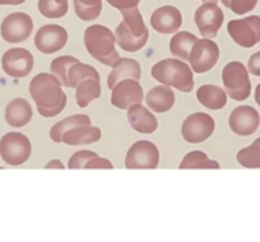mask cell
<instances>
[{
	"mask_svg": "<svg viewBox=\"0 0 260 242\" xmlns=\"http://www.w3.org/2000/svg\"><path fill=\"white\" fill-rule=\"evenodd\" d=\"M254 141H255V143H257V144H260V137H258V138H257V140H254Z\"/></svg>",
	"mask_w": 260,
	"mask_h": 242,
	"instance_id": "obj_42",
	"label": "cell"
},
{
	"mask_svg": "<svg viewBox=\"0 0 260 242\" xmlns=\"http://www.w3.org/2000/svg\"><path fill=\"white\" fill-rule=\"evenodd\" d=\"M86 169H113V164L106 158L95 157L86 164Z\"/></svg>",
	"mask_w": 260,
	"mask_h": 242,
	"instance_id": "obj_36",
	"label": "cell"
},
{
	"mask_svg": "<svg viewBox=\"0 0 260 242\" xmlns=\"http://www.w3.org/2000/svg\"><path fill=\"white\" fill-rule=\"evenodd\" d=\"M159 150L158 147L146 140L137 141L130 146L125 155L127 169H156L159 166Z\"/></svg>",
	"mask_w": 260,
	"mask_h": 242,
	"instance_id": "obj_11",
	"label": "cell"
},
{
	"mask_svg": "<svg viewBox=\"0 0 260 242\" xmlns=\"http://www.w3.org/2000/svg\"><path fill=\"white\" fill-rule=\"evenodd\" d=\"M74 10L78 19L83 22H92L96 17H100L103 11V2L101 0H72Z\"/></svg>",
	"mask_w": 260,
	"mask_h": 242,
	"instance_id": "obj_28",
	"label": "cell"
},
{
	"mask_svg": "<svg viewBox=\"0 0 260 242\" xmlns=\"http://www.w3.org/2000/svg\"><path fill=\"white\" fill-rule=\"evenodd\" d=\"M223 13L216 2H204L194 13V23L205 39H214L223 23Z\"/></svg>",
	"mask_w": 260,
	"mask_h": 242,
	"instance_id": "obj_12",
	"label": "cell"
},
{
	"mask_svg": "<svg viewBox=\"0 0 260 242\" xmlns=\"http://www.w3.org/2000/svg\"><path fill=\"white\" fill-rule=\"evenodd\" d=\"M101 97V83L98 78H86L75 87V98L80 107H87L90 101Z\"/></svg>",
	"mask_w": 260,
	"mask_h": 242,
	"instance_id": "obj_26",
	"label": "cell"
},
{
	"mask_svg": "<svg viewBox=\"0 0 260 242\" xmlns=\"http://www.w3.org/2000/svg\"><path fill=\"white\" fill-rule=\"evenodd\" d=\"M100 140H101V131L92 125L74 128L63 135V143L68 146L92 144V143H96Z\"/></svg>",
	"mask_w": 260,
	"mask_h": 242,
	"instance_id": "obj_23",
	"label": "cell"
},
{
	"mask_svg": "<svg viewBox=\"0 0 260 242\" xmlns=\"http://www.w3.org/2000/svg\"><path fill=\"white\" fill-rule=\"evenodd\" d=\"M25 2H26V0H14V5H22Z\"/></svg>",
	"mask_w": 260,
	"mask_h": 242,
	"instance_id": "obj_41",
	"label": "cell"
},
{
	"mask_svg": "<svg viewBox=\"0 0 260 242\" xmlns=\"http://www.w3.org/2000/svg\"><path fill=\"white\" fill-rule=\"evenodd\" d=\"M121 13L122 22L115 29L116 45L125 52H137L143 49L149 42V28L144 23V19L138 7Z\"/></svg>",
	"mask_w": 260,
	"mask_h": 242,
	"instance_id": "obj_2",
	"label": "cell"
},
{
	"mask_svg": "<svg viewBox=\"0 0 260 242\" xmlns=\"http://www.w3.org/2000/svg\"><path fill=\"white\" fill-rule=\"evenodd\" d=\"M36 48L42 54H54L68 43V31L60 25H45L36 34Z\"/></svg>",
	"mask_w": 260,
	"mask_h": 242,
	"instance_id": "obj_16",
	"label": "cell"
},
{
	"mask_svg": "<svg viewBox=\"0 0 260 242\" xmlns=\"http://www.w3.org/2000/svg\"><path fill=\"white\" fill-rule=\"evenodd\" d=\"M248 71L249 74L255 75V77H260V51L258 52H254L249 60H248Z\"/></svg>",
	"mask_w": 260,
	"mask_h": 242,
	"instance_id": "obj_37",
	"label": "cell"
},
{
	"mask_svg": "<svg viewBox=\"0 0 260 242\" xmlns=\"http://www.w3.org/2000/svg\"><path fill=\"white\" fill-rule=\"evenodd\" d=\"M0 5H14V0H0Z\"/></svg>",
	"mask_w": 260,
	"mask_h": 242,
	"instance_id": "obj_40",
	"label": "cell"
},
{
	"mask_svg": "<svg viewBox=\"0 0 260 242\" xmlns=\"http://www.w3.org/2000/svg\"><path fill=\"white\" fill-rule=\"evenodd\" d=\"M34 29V20L26 13H13L0 25V34L8 43H20L29 39Z\"/></svg>",
	"mask_w": 260,
	"mask_h": 242,
	"instance_id": "obj_10",
	"label": "cell"
},
{
	"mask_svg": "<svg viewBox=\"0 0 260 242\" xmlns=\"http://www.w3.org/2000/svg\"><path fill=\"white\" fill-rule=\"evenodd\" d=\"M141 0H107V4L119 11H125V10H132L137 8L140 5Z\"/></svg>",
	"mask_w": 260,
	"mask_h": 242,
	"instance_id": "obj_35",
	"label": "cell"
},
{
	"mask_svg": "<svg viewBox=\"0 0 260 242\" xmlns=\"http://www.w3.org/2000/svg\"><path fill=\"white\" fill-rule=\"evenodd\" d=\"M179 169H220V164L214 160H210L202 150H191L184 157Z\"/></svg>",
	"mask_w": 260,
	"mask_h": 242,
	"instance_id": "obj_27",
	"label": "cell"
},
{
	"mask_svg": "<svg viewBox=\"0 0 260 242\" xmlns=\"http://www.w3.org/2000/svg\"><path fill=\"white\" fill-rule=\"evenodd\" d=\"M196 98L204 107H207L210 110H219L226 106L228 94L225 89L222 90V87H219V86L202 84L196 92Z\"/></svg>",
	"mask_w": 260,
	"mask_h": 242,
	"instance_id": "obj_22",
	"label": "cell"
},
{
	"mask_svg": "<svg viewBox=\"0 0 260 242\" xmlns=\"http://www.w3.org/2000/svg\"><path fill=\"white\" fill-rule=\"evenodd\" d=\"M69 0H39V11L48 19H61L66 16Z\"/></svg>",
	"mask_w": 260,
	"mask_h": 242,
	"instance_id": "obj_29",
	"label": "cell"
},
{
	"mask_svg": "<svg viewBox=\"0 0 260 242\" xmlns=\"http://www.w3.org/2000/svg\"><path fill=\"white\" fill-rule=\"evenodd\" d=\"M257 2L258 0H222V5H225L237 16H245L255 8Z\"/></svg>",
	"mask_w": 260,
	"mask_h": 242,
	"instance_id": "obj_33",
	"label": "cell"
},
{
	"mask_svg": "<svg viewBox=\"0 0 260 242\" xmlns=\"http://www.w3.org/2000/svg\"><path fill=\"white\" fill-rule=\"evenodd\" d=\"M144 100V90L140 84V80L127 78L119 81L110 94V103L112 106L118 109H128L130 106L143 103Z\"/></svg>",
	"mask_w": 260,
	"mask_h": 242,
	"instance_id": "obj_14",
	"label": "cell"
},
{
	"mask_svg": "<svg viewBox=\"0 0 260 242\" xmlns=\"http://www.w3.org/2000/svg\"><path fill=\"white\" fill-rule=\"evenodd\" d=\"M196 40H198V37L194 34H191L188 31H178V33H175V36L170 40V52L176 58H181L188 63L190 52H191V48L196 43Z\"/></svg>",
	"mask_w": 260,
	"mask_h": 242,
	"instance_id": "obj_25",
	"label": "cell"
},
{
	"mask_svg": "<svg viewBox=\"0 0 260 242\" xmlns=\"http://www.w3.org/2000/svg\"><path fill=\"white\" fill-rule=\"evenodd\" d=\"M152 77L181 92H190L194 86L193 69L181 58H164L152 68Z\"/></svg>",
	"mask_w": 260,
	"mask_h": 242,
	"instance_id": "obj_4",
	"label": "cell"
},
{
	"mask_svg": "<svg viewBox=\"0 0 260 242\" xmlns=\"http://www.w3.org/2000/svg\"><path fill=\"white\" fill-rule=\"evenodd\" d=\"M214 128H216V123L211 115L205 112H194L185 118L181 128V134L187 143L198 144V143H204L205 140H208L213 135Z\"/></svg>",
	"mask_w": 260,
	"mask_h": 242,
	"instance_id": "obj_7",
	"label": "cell"
},
{
	"mask_svg": "<svg viewBox=\"0 0 260 242\" xmlns=\"http://www.w3.org/2000/svg\"><path fill=\"white\" fill-rule=\"evenodd\" d=\"M5 119L11 128H23L32 119V107L25 98H16L5 109Z\"/></svg>",
	"mask_w": 260,
	"mask_h": 242,
	"instance_id": "obj_21",
	"label": "cell"
},
{
	"mask_svg": "<svg viewBox=\"0 0 260 242\" xmlns=\"http://www.w3.org/2000/svg\"><path fill=\"white\" fill-rule=\"evenodd\" d=\"M219 54V46L213 42V39H198L191 48L188 65L196 74L208 72L216 66Z\"/></svg>",
	"mask_w": 260,
	"mask_h": 242,
	"instance_id": "obj_9",
	"label": "cell"
},
{
	"mask_svg": "<svg viewBox=\"0 0 260 242\" xmlns=\"http://www.w3.org/2000/svg\"><path fill=\"white\" fill-rule=\"evenodd\" d=\"M115 45V33L104 25H92L84 31V46L87 52L106 66L113 68L121 58Z\"/></svg>",
	"mask_w": 260,
	"mask_h": 242,
	"instance_id": "obj_3",
	"label": "cell"
},
{
	"mask_svg": "<svg viewBox=\"0 0 260 242\" xmlns=\"http://www.w3.org/2000/svg\"><path fill=\"white\" fill-rule=\"evenodd\" d=\"M143 75L141 71V65L134 60V58H119L115 66L112 68L109 77H107V87L112 90L119 81L127 80V78H134V80H140Z\"/></svg>",
	"mask_w": 260,
	"mask_h": 242,
	"instance_id": "obj_20",
	"label": "cell"
},
{
	"mask_svg": "<svg viewBox=\"0 0 260 242\" xmlns=\"http://www.w3.org/2000/svg\"><path fill=\"white\" fill-rule=\"evenodd\" d=\"M32 152L31 141L20 132H10L0 140V157L10 166L25 164Z\"/></svg>",
	"mask_w": 260,
	"mask_h": 242,
	"instance_id": "obj_6",
	"label": "cell"
},
{
	"mask_svg": "<svg viewBox=\"0 0 260 242\" xmlns=\"http://www.w3.org/2000/svg\"><path fill=\"white\" fill-rule=\"evenodd\" d=\"M60 80L54 74H37L29 83V94L37 104L39 113L46 118H52L63 112L68 103V97L61 89Z\"/></svg>",
	"mask_w": 260,
	"mask_h": 242,
	"instance_id": "obj_1",
	"label": "cell"
},
{
	"mask_svg": "<svg viewBox=\"0 0 260 242\" xmlns=\"http://www.w3.org/2000/svg\"><path fill=\"white\" fill-rule=\"evenodd\" d=\"M127 119L130 126L140 134H153L158 129V119L153 115V110L143 106L141 103L127 109Z\"/></svg>",
	"mask_w": 260,
	"mask_h": 242,
	"instance_id": "obj_18",
	"label": "cell"
},
{
	"mask_svg": "<svg viewBox=\"0 0 260 242\" xmlns=\"http://www.w3.org/2000/svg\"><path fill=\"white\" fill-rule=\"evenodd\" d=\"M202 2H216V0H202Z\"/></svg>",
	"mask_w": 260,
	"mask_h": 242,
	"instance_id": "obj_43",
	"label": "cell"
},
{
	"mask_svg": "<svg viewBox=\"0 0 260 242\" xmlns=\"http://www.w3.org/2000/svg\"><path fill=\"white\" fill-rule=\"evenodd\" d=\"M254 97H255V103L260 106V83L257 84V87H255V94H254Z\"/></svg>",
	"mask_w": 260,
	"mask_h": 242,
	"instance_id": "obj_39",
	"label": "cell"
},
{
	"mask_svg": "<svg viewBox=\"0 0 260 242\" xmlns=\"http://www.w3.org/2000/svg\"><path fill=\"white\" fill-rule=\"evenodd\" d=\"M98 157L95 152L92 150H80V152H75L71 158H69V163H68V167L69 169H86V164L92 160Z\"/></svg>",
	"mask_w": 260,
	"mask_h": 242,
	"instance_id": "obj_34",
	"label": "cell"
},
{
	"mask_svg": "<svg viewBox=\"0 0 260 242\" xmlns=\"http://www.w3.org/2000/svg\"><path fill=\"white\" fill-rule=\"evenodd\" d=\"M86 125H92V121H90V118L87 115H84V113L71 115V116H68L64 119L58 121L57 125H54L51 128V132H49L51 140L54 143H63V135L68 131H71L74 128H78V126H86Z\"/></svg>",
	"mask_w": 260,
	"mask_h": 242,
	"instance_id": "obj_24",
	"label": "cell"
},
{
	"mask_svg": "<svg viewBox=\"0 0 260 242\" xmlns=\"http://www.w3.org/2000/svg\"><path fill=\"white\" fill-rule=\"evenodd\" d=\"M78 63V58L72 57V55H61V57H57L55 60H52L51 63V74H54L60 83L64 86V87H69V69Z\"/></svg>",
	"mask_w": 260,
	"mask_h": 242,
	"instance_id": "obj_30",
	"label": "cell"
},
{
	"mask_svg": "<svg viewBox=\"0 0 260 242\" xmlns=\"http://www.w3.org/2000/svg\"><path fill=\"white\" fill-rule=\"evenodd\" d=\"M237 163L246 169H260V144L255 141L237 154Z\"/></svg>",
	"mask_w": 260,
	"mask_h": 242,
	"instance_id": "obj_32",
	"label": "cell"
},
{
	"mask_svg": "<svg viewBox=\"0 0 260 242\" xmlns=\"http://www.w3.org/2000/svg\"><path fill=\"white\" fill-rule=\"evenodd\" d=\"M150 25L155 31L161 34H175L182 26V14L176 7L164 5L153 11L150 17Z\"/></svg>",
	"mask_w": 260,
	"mask_h": 242,
	"instance_id": "obj_17",
	"label": "cell"
},
{
	"mask_svg": "<svg viewBox=\"0 0 260 242\" xmlns=\"http://www.w3.org/2000/svg\"><path fill=\"white\" fill-rule=\"evenodd\" d=\"M68 77H69V87H74V89H75L83 80H86V78H98V80H100L98 71H96L93 66L84 65V63H81V62L75 63V65L69 69Z\"/></svg>",
	"mask_w": 260,
	"mask_h": 242,
	"instance_id": "obj_31",
	"label": "cell"
},
{
	"mask_svg": "<svg viewBox=\"0 0 260 242\" xmlns=\"http://www.w3.org/2000/svg\"><path fill=\"white\" fill-rule=\"evenodd\" d=\"M175 101H176V95L173 92V87L162 83L159 86L152 87L146 95V104L155 113L169 112L175 106Z\"/></svg>",
	"mask_w": 260,
	"mask_h": 242,
	"instance_id": "obj_19",
	"label": "cell"
},
{
	"mask_svg": "<svg viewBox=\"0 0 260 242\" xmlns=\"http://www.w3.org/2000/svg\"><path fill=\"white\" fill-rule=\"evenodd\" d=\"M222 83L228 97H231L236 101H245L251 94L249 71L240 62H230L223 68Z\"/></svg>",
	"mask_w": 260,
	"mask_h": 242,
	"instance_id": "obj_5",
	"label": "cell"
},
{
	"mask_svg": "<svg viewBox=\"0 0 260 242\" xmlns=\"http://www.w3.org/2000/svg\"><path fill=\"white\" fill-rule=\"evenodd\" d=\"M4 72L13 78H23L29 75L34 68V57L28 49L13 48L8 49L2 57Z\"/></svg>",
	"mask_w": 260,
	"mask_h": 242,
	"instance_id": "obj_13",
	"label": "cell"
},
{
	"mask_svg": "<svg viewBox=\"0 0 260 242\" xmlns=\"http://www.w3.org/2000/svg\"><path fill=\"white\" fill-rule=\"evenodd\" d=\"M228 125L236 135L249 137L260 126V115L252 106H239L230 113Z\"/></svg>",
	"mask_w": 260,
	"mask_h": 242,
	"instance_id": "obj_15",
	"label": "cell"
},
{
	"mask_svg": "<svg viewBox=\"0 0 260 242\" xmlns=\"http://www.w3.org/2000/svg\"><path fill=\"white\" fill-rule=\"evenodd\" d=\"M228 34L242 48H252L260 43V16L236 19L228 23Z\"/></svg>",
	"mask_w": 260,
	"mask_h": 242,
	"instance_id": "obj_8",
	"label": "cell"
},
{
	"mask_svg": "<svg viewBox=\"0 0 260 242\" xmlns=\"http://www.w3.org/2000/svg\"><path fill=\"white\" fill-rule=\"evenodd\" d=\"M46 169H64V164L58 160H52L46 164Z\"/></svg>",
	"mask_w": 260,
	"mask_h": 242,
	"instance_id": "obj_38",
	"label": "cell"
}]
</instances>
